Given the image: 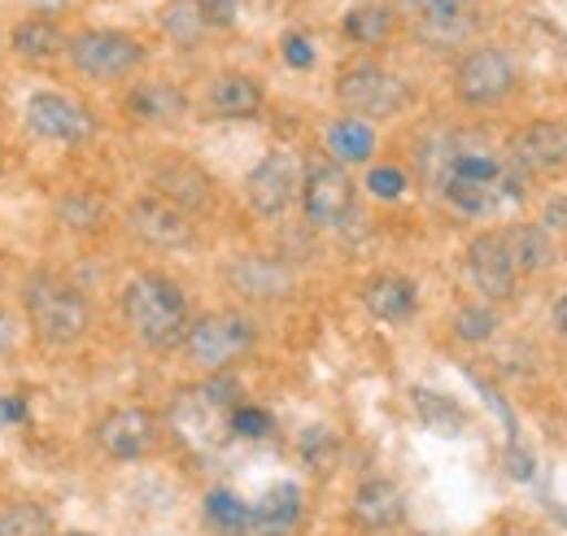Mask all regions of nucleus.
<instances>
[{"label":"nucleus","mask_w":567,"mask_h":536,"mask_svg":"<svg viewBox=\"0 0 567 536\" xmlns=\"http://www.w3.org/2000/svg\"><path fill=\"white\" fill-rule=\"evenodd\" d=\"M123 310L132 332L141 336L148 349H175L184 344V336L193 328L188 319V301L179 292V284H171L166 275H136L123 292Z\"/></svg>","instance_id":"obj_1"},{"label":"nucleus","mask_w":567,"mask_h":536,"mask_svg":"<svg viewBox=\"0 0 567 536\" xmlns=\"http://www.w3.org/2000/svg\"><path fill=\"white\" fill-rule=\"evenodd\" d=\"M27 315H31V328L44 344H74L87 332V301L71 284L49 279V275L27 284Z\"/></svg>","instance_id":"obj_2"},{"label":"nucleus","mask_w":567,"mask_h":536,"mask_svg":"<svg viewBox=\"0 0 567 536\" xmlns=\"http://www.w3.org/2000/svg\"><path fill=\"white\" fill-rule=\"evenodd\" d=\"M184 349L197 367L206 371H227L231 362H240L249 349H254V323L245 315H206L197 319L188 336H184Z\"/></svg>","instance_id":"obj_3"},{"label":"nucleus","mask_w":567,"mask_h":536,"mask_svg":"<svg viewBox=\"0 0 567 536\" xmlns=\"http://www.w3.org/2000/svg\"><path fill=\"white\" fill-rule=\"evenodd\" d=\"M337 96H341V105H346L350 114H362V118H393V114L406 110L411 87H406L398 74L362 62V66H350L337 79Z\"/></svg>","instance_id":"obj_4"},{"label":"nucleus","mask_w":567,"mask_h":536,"mask_svg":"<svg viewBox=\"0 0 567 536\" xmlns=\"http://www.w3.org/2000/svg\"><path fill=\"white\" fill-rule=\"evenodd\" d=\"M71 62L79 74L87 79H127L132 70L144 62V49L132 35H118V31H83L66 44Z\"/></svg>","instance_id":"obj_5"},{"label":"nucleus","mask_w":567,"mask_h":536,"mask_svg":"<svg viewBox=\"0 0 567 536\" xmlns=\"http://www.w3.org/2000/svg\"><path fill=\"white\" fill-rule=\"evenodd\" d=\"M515 87V66L502 49H472L454 70V92L463 105H497Z\"/></svg>","instance_id":"obj_6"},{"label":"nucleus","mask_w":567,"mask_h":536,"mask_svg":"<svg viewBox=\"0 0 567 536\" xmlns=\"http://www.w3.org/2000/svg\"><path fill=\"white\" fill-rule=\"evenodd\" d=\"M27 127L44 140H58V144H83L96 132L92 110H83L66 92H35L27 101Z\"/></svg>","instance_id":"obj_7"},{"label":"nucleus","mask_w":567,"mask_h":536,"mask_svg":"<svg viewBox=\"0 0 567 536\" xmlns=\"http://www.w3.org/2000/svg\"><path fill=\"white\" fill-rule=\"evenodd\" d=\"M301 205L315 227H341L346 214L354 209V179L341 166L323 162L301 179Z\"/></svg>","instance_id":"obj_8"},{"label":"nucleus","mask_w":567,"mask_h":536,"mask_svg":"<svg viewBox=\"0 0 567 536\" xmlns=\"http://www.w3.org/2000/svg\"><path fill=\"white\" fill-rule=\"evenodd\" d=\"M297 188H301V162H297L292 153H267V157L249 171V184H245L249 205H254L262 218L284 214V209L292 205V197H297Z\"/></svg>","instance_id":"obj_9"},{"label":"nucleus","mask_w":567,"mask_h":536,"mask_svg":"<svg viewBox=\"0 0 567 536\" xmlns=\"http://www.w3.org/2000/svg\"><path fill=\"white\" fill-rule=\"evenodd\" d=\"M157 441V419L141 410V405H123V410H110L101 423H96V445L118 458V463H132V458H144Z\"/></svg>","instance_id":"obj_10"},{"label":"nucleus","mask_w":567,"mask_h":536,"mask_svg":"<svg viewBox=\"0 0 567 536\" xmlns=\"http://www.w3.org/2000/svg\"><path fill=\"white\" fill-rule=\"evenodd\" d=\"M406 13H411L415 35L432 49H458L476 27L463 0H406Z\"/></svg>","instance_id":"obj_11"},{"label":"nucleus","mask_w":567,"mask_h":536,"mask_svg":"<svg viewBox=\"0 0 567 536\" xmlns=\"http://www.w3.org/2000/svg\"><path fill=\"white\" fill-rule=\"evenodd\" d=\"M127 223H132V231L141 236L144 245H153V249H179V245L193 240L188 209H179V205L166 202V197H141V202L127 209Z\"/></svg>","instance_id":"obj_12"},{"label":"nucleus","mask_w":567,"mask_h":536,"mask_svg":"<svg viewBox=\"0 0 567 536\" xmlns=\"http://www.w3.org/2000/svg\"><path fill=\"white\" fill-rule=\"evenodd\" d=\"M567 162V127L555 118H542V123H528L524 132L511 140V166L524 171V175H537V171H555Z\"/></svg>","instance_id":"obj_13"},{"label":"nucleus","mask_w":567,"mask_h":536,"mask_svg":"<svg viewBox=\"0 0 567 536\" xmlns=\"http://www.w3.org/2000/svg\"><path fill=\"white\" fill-rule=\"evenodd\" d=\"M467 275L476 284V292L485 301H506L515 292V267L502 249V231H489V236H476L467 245Z\"/></svg>","instance_id":"obj_14"},{"label":"nucleus","mask_w":567,"mask_h":536,"mask_svg":"<svg viewBox=\"0 0 567 536\" xmlns=\"http://www.w3.org/2000/svg\"><path fill=\"white\" fill-rule=\"evenodd\" d=\"M227 284L249 297V301H276V297H288L292 292V270L284 267L280 258H262V254H249L240 262L227 267Z\"/></svg>","instance_id":"obj_15"},{"label":"nucleus","mask_w":567,"mask_h":536,"mask_svg":"<svg viewBox=\"0 0 567 536\" xmlns=\"http://www.w3.org/2000/svg\"><path fill=\"white\" fill-rule=\"evenodd\" d=\"M350 515H354L358 528H367V533H389V528L402 524L406 497H402V488H398L393 480H367L354 493Z\"/></svg>","instance_id":"obj_16"},{"label":"nucleus","mask_w":567,"mask_h":536,"mask_svg":"<svg viewBox=\"0 0 567 536\" xmlns=\"http://www.w3.org/2000/svg\"><path fill=\"white\" fill-rule=\"evenodd\" d=\"M301 519V488L276 484L258 506H249V528L245 536H288Z\"/></svg>","instance_id":"obj_17"},{"label":"nucleus","mask_w":567,"mask_h":536,"mask_svg":"<svg viewBox=\"0 0 567 536\" xmlns=\"http://www.w3.org/2000/svg\"><path fill=\"white\" fill-rule=\"evenodd\" d=\"M362 306H367L375 319H384V323H402V319L415 315L420 292H415V284H411L406 275H375V279H367V288H362Z\"/></svg>","instance_id":"obj_18"},{"label":"nucleus","mask_w":567,"mask_h":536,"mask_svg":"<svg viewBox=\"0 0 567 536\" xmlns=\"http://www.w3.org/2000/svg\"><path fill=\"white\" fill-rule=\"evenodd\" d=\"M506 162L489 148H450L441 162V184H476V188H502ZM506 197V193H502Z\"/></svg>","instance_id":"obj_19"},{"label":"nucleus","mask_w":567,"mask_h":536,"mask_svg":"<svg viewBox=\"0 0 567 536\" xmlns=\"http://www.w3.org/2000/svg\"><path fill=\"white\" fill-rule=\"evenodd\" d=\"M127 110H132V118H141L148 127H171V123L184 118L188 101H184V92H179L175 83L153 79V83H136V87L127 92Z\"/></svg>","instance_id":"obj_20"},{"label":"nucleus","mask_w":567,"mask_h":536,"mask_svg":"<svg viewBox=\"0 0 567 536\" xmlns=\"http://www.w3.org/2000/svg\"><path fill=\"white\" fill-rule=\"evenodd\" d=\"M206 105L214 118H254L262 110V83L249 74H218Z\"/></svg>","instance_id":"obj_21"},{"label":"nucleus","mask_w":567,"mask_h":536,"mask_svg":"<svg viewBox=\"0 0 567 536\" xmlns=\"http://www.w3.org/2000/svg\"><path fill=\"white\" fill-rule=\"evenodd\" d=\"M502 249H506L515 275H537V270L550 267V258H555V245H550L546 227H533V223L506 227L502 231Z\"/></svg>","instance_id":"obj_22"},{"label":"nucleus","mask_w":567,"mask_h":536,"mask_svg":"<svg viewBox=\"0 0 567 536\" xmlns=\"http://www.w3.org/2000/svg\"><path fill=\"white\" fill-rule=\"evenodd\" d=\"M153 184H157V197L175 202L179 209H202V205L210 202V179H206L197 166H188V162L162 166V171L153 175Z\"/></svg>","instance_id":"obj_23"},{"label":"nucleus","mask_w":567,"mask_h":536,"mask_svg":"<svg viewBox=\"0 0 567 536\" xmlns=\"http://www.w3.org/2000/svg\"><path fill=\"white\" fill-rule=\"evenodd\" d=\"M206 9H202V0H171L166 9H162V31L179 44V49H193L202 35H206Z\"/></svg>","instance_id":"obj_24"},{"label":"nucleus","mask_w":567,"mask_h":536,"mask_svg":"<svg viewBox=\"0 0 567 536\" xmlns=\"http://www.w3.org/2000/svg\"><path fill=\"white\" fill-rule=\"evenodd\" d=\"M328 153L337 162H367L375 153V132L362 118H341L328 127Z\"/></svg>","instance_id":"obj_25"},{"label":"nucleus","mask_w":567,"mask_h":536,"mask_svg":"<svg viewBox=\"0 0 567 536\" xmlns=\"http://www.w3.org/2000/svg\"><path fill=\"white\" fill-rule=\"evenodd\" d=\"M0 536H53V515L35 502H0Z\"/></svg>","instance_id":"obj_26"},{"label":"nucleus","mask_w":567,"mask_h":536,"mask_svg":"<svg viewBox=\"0 0 567 536\" xmlns=\"http://www.w3.org/2000/svg\"><path fill=\"white\" fill-rule=\"evenodd\" d=\"M13 49H18L22 58H31V62H44V58H58V53L66 49V40H62V31H58L53 22L35 18V22H22V27L13 31Z\"/></svg>","instance_id":"obj_27"},{"label":"nucleus","mask_w":567,"mask_h":536,"mask_svg":"<svg viewBox=\"0 0 567 536\" xmlns=\"http://www.w3.org/2000/svg\"><path fill=\"white\" fill-rule=\"evenodd\" d=\"M206 519H210L214 533L245 536V528H249V506H245L236 493H227V488H214L210 497H206Z\"/></svg>","instance_id":"obj_28"},{"label":"nucleus","mask_w":567,"mask_h":536,"mask_svg":"<svg viewBox=\"0 0 567 536\" xmlns=\"http://www.w3.org/2000/svg\"><path fill=\"white\" fill-rule=\"evenodd\" d=\"M389 31H393V13H389V9H380V4L354 9V13L346 18V35H350L354 44H380Z\"/></svg>","instance_id":"obj_29"},{"label":"nucleus","mask_w":567,"mask_h":536,"mask_svg":"<svg viewBox=\"0 0 567 536\" xmlns=\"http://www.w3.org/2000/svg\"><path fill=\"white\" fill-rule=\"evenodd\" d=\"M497 328V315L489 306H463L458 315H454V336L458 340H472V344H481V340H489Z\"/></svg>","instance_id":"obj_30"},{"label":"nucleus","mask_w":567,"mask_h":536,"mask_svg":"<svg viewBox=\"0 0 567 536\" xmlns=\"http://www.w3.org/2000/svg\"><path fill=\"white\" fill-rule=\"evenodd\" d=\"M415 405H420L424 423H432L436 432H458L463 427V410L454 402H445V398H436V393H427V389L415 393Z\"/></svg>","instance_id":"obj_31"},{"label":"nucleus","mask_w":567,"mask_h":536,"mask_svg":"<svg viewBox=\"0 0 567 536\" xmlns=\"http://www.w3.org/2000/svg\"><path fill=\"white\" fill-rule=\"evenodd\" d=\"M227 427H231L236 436L258 441V436H267V432H271V414H267V410H258V405H236V410L227 414Z\"/></svg>","instance_id":"obj_32"},{"label":"nucleus","mask_w":567,"mask_h":536,"mask_svg":"<svg viewBox=\"0 0 567 536\" xmlns=\"http://www.w3.org/2000/svg\"><path fill=\"white\" fill-rule=\"evenodd\" d=\"M367 188H371L380 202H393V197L406 193V175H402L398 166H375V171L367 175Z\"/></svg>","instance_id":"obj_33"},{"label":"nucleus","mask_w":567,"mask_h":536,"mask_svg":"<svg viewBox=\"0 0 567 536\" xmlns=\"http://www.w3.org/2000/svg\"><path fill=\"white\" fill-rule=\"evenodd\" d=\"M284 62L297 70L315 66V49H310V40H306V35H288V40H284Z\"/></svg>","instance_id":"obj_34"},{"label":"nucleus","mask_w":567,"mask_h":536,"mask_svg":"<svg viewBox=\"0 0 567 536\" xmlns=\"http://www.w3.org/2000/svg\"><path fill=\"white\" fill-rule=\"evenodd\" d=\"M202 9H206L210 27H231L236 13H240V0H202Z\"/></svg>","instance_id":"obj_35"},{"label":"nucleus","mask_w":567,"mask_h":536,"mask_svg":"<svg viewBox=\"0 0 567 536\" xmlns=\"http://www.w3.org/2000/svg\"><path fill=\"white\" fill-rule=\"evenodd\" d=\"M13 340H18V319L0 306V353H9V349H13Z\"/></svg>","instance_id":"obj_36"},{"label":"nucleus","mask_w":567,"mask_h":536,"mask_svg":"<svg viewBox=\"0 0 567 536\" xmlns=\"http://www.w3.org/2000/svg\"><path fill=\"white\" fill-rule=\"evenodd\" d=\"M546 227H567V197L546 205Z\"/></svg>","instance_id":"obj_37"},{"label":"nucleus","mask_w":567,"mask_h":536,"mask_svg":"<svg viewBox=\"0 0 567 536\" xmlns=\"http://www.w3.org/2000/svg\"><path fill=\"white\" fill-rule=\"evenodd\" d=\"M22 414H27V405L18 402V398H4V402H0V419L13 423V419H22Z\"/></svg>","instance_id":"obj_38"},{"label":"nucleus","mask_w":567,"mask_h":536,"mask_svg":"<svg viewBox=\"0 0 567 536\" xmlns=\"http://www.w3.org/2000/svg\"><path fill=\"white\" fill-rule=\"evenodd\" d=\"M555 328L567 336V292L559 297V301H555Z\"/></svg>","instance_id":"obj_39"},{"label":"nucleus","mask_w":567,"mask_h":536,"mask_svg":"<svg viewBox=\"0 0 567 536\" xmlns=\"http://www.w3.org/2000/svg\"><path fill=\"white\" fill-rule=\"evenodd\" d=\"M27 4H31V9H40V13H53V9H62L66 0H27Z\"/></svg>","instance_id":"obj_40"}]
</instances>
